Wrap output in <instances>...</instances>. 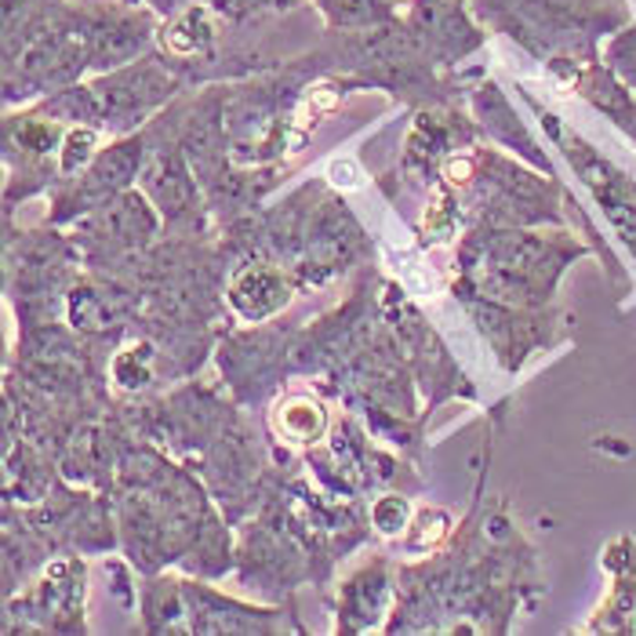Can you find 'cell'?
<instances>
[{
  "instance_id": "6da1fadb",
  "label": "cell",
  "mask_w": 636,
  "mask_h": 636,
  "mask_svg": "<svg viewBox=\"0 0 636 636\" xmlns=\"http://www.w3.org/2000/svg\"><path fill=\"white\" fill-rule=\"evenodd\" d=\"M273 429L277 437L291 444H310L324 432V407L313 397H288L273 407Z\"/></svg>"
}]
</instances>
